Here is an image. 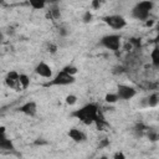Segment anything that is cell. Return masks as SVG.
<instances>
[{
    "label": "cell",
    "instance_id": "cell-1",
    "mask_svg": "<svg viewBox=\"0 0 159 159\" xmlns=\"http://www.w3.org/2000/svg\"><path fill=\"white\" fill-rule=\"evenodd\" d=\"M99 112L101 111H99L97 104L88 103V104H84L83 107H81L80 109L73 111L72 117H75L76 119H78L80 122H82L86 125H91V124H94Z\"/></svg>",
    "mask_w": 159,
    "mask_h": 159
},
{
    "label": "cell",
    "instance_id": "cell-2",
    "mask_svg": "<svg viewBox=\"0 0 159 159\" xmlns=\"http://www.w3.org/2000/svg\"><path fill=\"white\" fill-rule=\"evenodd\" d=\"M153 6H154V4H153L152 0H142V1L137 2L133 6V9L130 11V15L135 20H143L144 21L150 15V12L153 10Z\"/></svg>",
    "mask_w": 159,
    "mask_h": 159
},
{
    "label": "cell",
    "instance_id": "cell-3",
    "mask_svg": "<svg viewBox=\"0 0 159 159\" xmlns=\"http://www.w3.org/2000/svg\"><path fill=\"white\" fill-rule=\"evenodd\" d=\"M99 43L104 48H107L109 51H113V52H117L120 48V46H122V39L117 34H109V35L103 36L101 39Z\"/></svg>",
    "mask_w": 159,
    "mask_h": 159
},
{
    "label": "cell",
    "instance_id": "cell-4",
    "mask_svg": "<svg viewBox=\"0 0 159 159\" xmlns=\"http://www.w3.org/2000/svg\"><path fill=\"white\" fill-rule=\"evenodd\" d=\"M76 81L75 75L68 73L67 71H65L63 68L47 83V86H68L72 84Z\"/></svg>",
    "mask_w": 159,
    "mask_h": 159
},
{
    "label": "cell",
    "instance_id": "cell-5",
    "mask_svg": "<svg viewBox=\"0 0 159 159\" xmlns=\"http://www.w3.org/2000/svg\"><path fill=\"white\" fill-rule=\"evenodd\" d=\"M103 21L114 30H120L127 25V20L122 15H108L103 17Z\"/></svg>",
    "mask_w": 159,
    "mask_h": 159
},
{
    "label": "cell",
    "instance_id": "cell-6",
    "mask_svg": "<svg viewBox=\"0 0 159 159\" xmlns=\"http://www.w3.org/2000/svg\"><path fill=\"white\" fill-rule=\"evenodd\" d=\"M117 94L119 97V99L123 101H129L133 97H135L137 94V89L129 84H119L117 87Z\"/></svg>",
    "mask_w": 159,
    "mask_h": 159
},
{
    "label": "cell",
    "instance_id": "cell-7",
    "mask_svg": "<svg viewBox=\"0 0 159 159\" xmlns=\"http://www.w3.org/2000/svg\"><path fill=\"white\" fill-rule=\"evenodd\" d=\"M35 73L40 77H43V78H51L52 77V68L48 63L41 61L36 65L35 67Z\"/></svg>",
    "mask_w": 159,
    "mask_h": 159
},
{
    "label": "cell",
    "instance_id": "cell-8",
    "mask_svg": "<svg viewBox=\"0 0 159 159\" xmlns=\"http://www.w3.org/2000/svg\"><path fill=\"white\" fill-rule=\"evenodd\" d=\"M19 111H20L21 113L29 116V117H34V116L36 114V112H37V104H36V102H34V101H29V102L24 103L22 106H20Z\"/></svg>",
    "mask_w": 159,
    "mask_h": 159
},
{
    "label": "cell",
    "instance_id": "cell-9",
    "mask_svg": "<svg viewBox=\"0 0 159 159\" xmlns=\"http://www.w3.org/2000/svg\"><path fill=\"white\" fill-rule=\"evenodd\" d=\"M19 77H20V73L15 72V71H11L7 73L5 81H6V84L11 88H20V83H19Z\"/></svg>",
    "mask_w": 159,
    "mask_h": 159
},
{
    "label": "cell",
    "instance_id": "cell-10",
    "mask_svg": "<svg viewBox=\"0 0 159 159\" xmlns=\"http://www.w3.org/2000/svg\"><path fill=\"white\" fill-rule=\"evenodd\" d=\"M68 137L76 143H82L86 140V134L78 128H71L68 130Z\"/></svg>",
    "mask_w": 159,
    "mask_h": 159
},
{
    "label": "cell",
    "instance_id": "cell-11",
    "mask_svg": "<svg viewBox=\"0 0 159 159\" xmlns=\"http://www.w3.org/2000/svg\"><path fill=\"white\" fill-rule=\"evenodd\" d=\"M150 61L154 67H159V46H155L150 52Z\"/></svg>",
    "mask_w": 159,
    "mask_h": 159
},
{
    "label": "cell",
    "instance_id": "cell-12",
    "mask_svg": "<svg viewBox=\"0 0 159 159\" xmlns=\"http://www.w3.org/2000/svg\"><path fill=\"white\" fill-rule=\"evenodd\" d=\"M27 1H29L30 6L35 10H42L47 4L46 0H27Z\"/></svg>",
    "mask_w": 159,
    "mask_h": 159
},
{
    "label": "cell",
    "instance_id": "cell-13",
    "mask_svg": "<svg viewBox=\"0 0 159 159\" xmlns=\"http://www.w3.org/2000/svg\"><path fill=\"white\" fill-rule=\"evenodd\" d=\"M19 83H20V88L26 89V88L30 86V77H29L27 75H25V73H20Z\"/></svg>",
    "mask_w": 159,
    "mask_h": 159
},
{
    "label": "cell",
    "instance_id": "cell-14",
    "mask_svg": "<svg viewBox=\"0 0 159 159\" xmlns=\"http://www.w3.org/2000/svg\"><path fill=\"white\" fill-rule=\"evenodd\" d=\"M147 99V106L148 107H155V106H158V103H159V96L157 94V93H152L148 98H145Z\"/></svg>",
    "mask_w": 159,
    "mask_h": 159
},
{
    "label": "cell",
    "instance_id": "cell-15",
    "mask_svg": "<svg viewBox=\"0 0 159 159\" xmlns=\"http://www.w3.org/2000/svg\"><path fill=\"white\" fill-rule=\"evenodd\" d=\"M50 16L52 19H58L61 16V11H60L57 4H51L50 5Z\"/></svg>",
    "mask_w": 159,
    "mask_h": 159
},
{
    "label": "cell",
    "instance_id": "cell-16",
    "mask_svg": "<svg viewBox=\"0 0 159 159\" xmlns=\"http://www.w3.org/2000/svg\"><path fill=\"white\" fill-rule=\"evenodd\" d=\"M104 101L107 103H116L117 101H119V97H118L117 92L116 93H107L106 97H104Z\"/></svg>",
    "mask_w": 159,
    "mask_h": 159
},
{
    "label": "cell",
    "instance_id": "cell-17",
    "mask_svg": "<svg viewBox=\"0 0 159 159\" xmlns=\"http://www.w3.org/2000/svg\"><path fill=\"white\" fill-rule=\"evenodd\" d=\"M66 103H67L68 106L76 104V103H77V97H76L75 94H68V96L66 97Z\"/></svg>",
    "mask_w": 159,
    "mask_h": 159
},
{
    "label": "cell",
    "instance_id": "cell-18",
    "mask_svg": "<svg viewBox=\"0 0 159 159\" xmlns=\"http://www.w3.org/2000/svg\"><path fill=\"white\" fill-rule=\"evenodd\" d=\"M63 70H65V71H67V72H68V73H71V75H76V73H77V67L71 66V65L65 66V67H63Z\"/></svg>",
    "mask_w": 159,
    "mask_h": 159
},
{
    "label": "cell",
    "instance_id": "cell-19",
    "mask_svg": "<svg viewBox=\"0 0 159 159\" xmlns=\"http://www.w3.org/2000/svg\"><path fill=\"white\" fill-rule=\"evenodd\" d=\"M82 20H83V22H89V21H92V14H91L89 11H86V12L83 14Z\"/></svg>",
    "mask_w": 159,
    "mask_h": 159
},
{
    "label": "cell",
    "instance_id": "cell-20",
    "mask_svg": "<svg viewBox=\"0 0 159 159\" xmlns=\"http://www.w3.org/2000/svg\"><path fill=\"white\" fill-rule=\"evenodd\" d=\"M113 158H114V159H124V158H125V155H124L122 152H117V153H114Z\"/></svg>",
    "mask_w": 159,
    "mask_h": 159
},
{
    "label": "cell",
    "instance_id": "cell-21",
    "mask_svg": "<svg viewBox=\"0 0 159 159\" xmlns=\"http://www.w3.org/2000/svg\"><path fill=\"white\" fill-rule=\"evenodd\" d=\"M99 5H101V0H93V7L97 9Z\"/></svg>",
    "mask_w": 159,
    "mask_h": 159
},
{
    "label": "cell",
    "instance_id": "cell-22",
    "mask_svg": "<svg viewBox=\"0 0 159 159\" xmlns=\"http://www.w3.org/2000/svg\"><path fill=\"white\" fill-rule=\"evenodd\" d=\"M46 1H47V4H50V5H51V4H57V1H58V0H46Z\"/></svg>",
    "mask_w": 159,
    "mask_h": 159
},
{
    "label": "cell",
    "instance_id": "cell-23",
    "mask_svg": "<svg viewBox=\"0 0 159 159\" xmlns=\"http://www.w3.org/2000/svg\"><path fill=\"white\" fill-rule=\"evenodd\" d=\"M155 40H157V42L159 43V31H158V36H157V39H155Z\"/></svg>",
    "mask_w": 159,
    "mask_h": 159
},
{
    "label": "cell",
    "instance_id": "cell-24",
    "mask_svg": "<svg viewBox=\"0 0 159 159\" xmlns=\"http://www.w3.org/2000/svg\"><path fill=\"white\" fill-rule=\"evenodd\" d=\"M158 31H159V24H158Z\"/></svg>",
    "mask_w": 159,
    "mask_h": 159
},
{
    "label": "cell",
    "instance_id": "cell-25",
    "mask_svg": "<svg viewBox=\"0 0 159 159\" xmlns=\"http://www.w3.org/2000/svg\"><path fill=\"white\" fill-rule=\"evenodd\" d=\"M158 135H159V130H158Z\"/></svg>",
    "mask_w": 159,
    "mask_h": 159
}]
</instances>
